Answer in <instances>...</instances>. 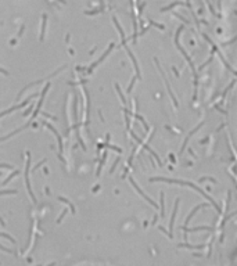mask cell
Returning <instances> with one entry per match:
<instances>
[{
	"label": "cell",
	"mask_w": 237,
	"mask_h": 266,
	"mask_svg": "<svg viewBox=\"0 0 237 266\" xmlns=\"http://www.w3.org/2000/svg\"><path fill=\"white\" fill-rule=\"evenodd\" d=\"M28 158H26V168H25V183H26V190L29 193V196L32 197V201L36 202V198L33 196V193H32V189H31V183H29V161H31V157H29V153H28Z\"/></svg>",
	"instance_id": "obj_1"
},
{
	"label": "cell",
	"mask_w": 237,
	"mask_h": 266,
	"mask_svg": "<svg viewBox=\"0 0 237 266\" xmlns=\"http://www.w3.org/2000/svg\"><path fill=\"white\" fill-rule=\"evenodd\" d=\"M36 96H37V93H36V94H31V96L28 97V99H26L25 101H22L21 104H18V106H16V107H11V108H8L7 111L0 112V118H1V117H4V115H7V114H10V112H13V111H16V110H20V108H24V107H25L26 104H28V103H29V101H31L32 99H33V97H36Z\"/></svg>",
	"instance_id": "obj_2"
},
{
	"label": "cell",
	"mask_w": 237,
	"mask_h": 266,
	"mask_svg": "<svg viewBox=\"0 0 237 266\" xmlns=\"http://www.w3.org/2000/svg\"><path fill=\"white\" fill-rule=\"evenodd\" d=\"M43 125H44V126H47V128L50 129V130H51L53 133H54V136L57 137V140H58V147H60V155H58V158H60L61 161H64V160H63V157H61V154H63V139H61V136H60V133H58L57 130H56V129L53 128V126L50 125V123H47V122H43Z\"/></svg>",
	"instance_id": "obj_3"
},
{
	"label": "cell",
	"mask_w": 237,
	"mask_h": 266,
	"mask_svg": "<svg viewBox=\"0 0 237 266\" xmlns=\"http://www.w3.org/2000/svg\"><path fill=\"white\" fill-rule=\"evenodd\" d=\"M155 61V64H157V67H158V69H159V72L162 74V76H164V80H165V86L168 87V93L171 94V97H172V101H174V104H175V107H178V100H176V96L174 94V91H172V89H171V86H169V82H168V79H166V76L164 75V72H162V69L159 68V64H158V60L155 58L154 60Z\"/></svg>",
	"instance_id": "obj_4"
},
{
	"label": "cell",
	"mask_w": 237,
	"mask_h": 266,
	"mask_svg": "<svg viewBox=\"0 0 237 266\" xmlns=\"http://www.w3.org/2000/svg\"><path fill=\"white\" fill-rule=\"evenodd\" d=\"M129 180H130L132 186L135 187V190H136V191L139 193V194H140V196H142V197L144 198V200H146V201H147V202H150V204H151V205H153L154 208H157V204H155V202H154L153 200H151V198L148 197V196H146V194H144V193L142 191V189H140V187H139V186H137V184H136V183H135V180H133V179H132V177H129Z\"/></svg>",
	"instance_id": "obj_5"
},
{
	"label": "cell",
	"mask_w": 237,
	"mask_h": 266,
	"mask_svg": "<svg viewBox=\"0 0 237 266\" xmlns=\"http://www.w3.org/2000/svg\"><path fill=\"white\" fill-rule=\"evenodd\" d=\"M49 89H50V83H46V85H44V87H43L42 97H40V100H39V103H37V106H36V108H35V111H33V115H32V118H36V115L39 114V110H40V107H42V104H43V100H44V94L47 93Z\"/></svg>",
	"instance_id": "obj_6"
},
{
	"label": "cell",
	"mask_w": 237,
	"mask_h": 266,
	"mask_svg": "<svg viewBox=\"0 0 237 266\" xmlns=\"http://www.w3.org/2000/svg\"><path fill=\"white\" fill-rule=\"evenodd\" d=\"M112 47H114V43H110V46H108V49H107V51H105V53L103 54V56H101L100 58H99V60H97V61H96L95 64H92V65H90V68L87 69V71H89V72H92V71H93V69H95L96 67H97V65L100 64L101 61H103V60H104L105 57H107V56H108V54L111 53V50H112Z\"/></svg>",
	"instance_id": "obj_7"
},
{
	"label": "cell",
	"mask_w": 237,
	"mask_h": 266,
	"mask_svg": "<svg viewBox=\"0 0 237 266\" xmlns=\"http://www.w3.org/2000/svg\"><path fill=\"white\" fill-rule=\"evenodd\" d=\"M202 125H204V122H201L200 125H197V126H195V128H194V129H193V130H191V132L189 133V136H187V137H186V140H184L183 146H182V148H180V151H179V154H180V155H182V153H183V151H184V148H186V146H187V143H189L190 137H191V136H193V134H194V133L197 132V130H198V129H200L201 126H202Z\"/></svg>",
	"instance_id": "obj_8"
},
{
	"label": "cell",
	"mask_w": 237,
	"mask_h": 266,
	"mask_svg": "<svg viewBox=\"0 0 237 266\" xmlns=\"http://www.w3.org/2000/svg\"><path fill=\"white\" fill-rule=\"evenodd\" d=\"M178 207H179V198H176L174 212H172V218H171V222H169V233H171V234H172V230H174V223H175V218H176V211H178ZM172 236H174V234H172Z\"/></svg>",
	"instance_id": "obj_9"
},
{
	"label": "cell",
	"mask_w": 237,
	"mask_h": 266,
	"mask_svg": "<svg viewBox=\"0 0 237 266\" xmlns=\"http://www.w3.org/2000/svg\"><path fill=\"white\" fill-rule=\"evenodd\" d=\"M123 47L126 49V51H128V54H129V57H130V60H132V63H133V65H135V69H136V74H137V79H140V68H139V64H137V61H136V58H135V56H133V53H132L130 50L126 47V44L123 46Z\"/></svg>",
	"instance_id": "obj_10"
},
{
	"label": "cell",
	"mask_w": 237,
	"mask_h": 266,
	"mask_svg": "<svg viewBox=\"0 0 237 266\" xmlns=\"http://www.w3.org/2000/svg\"><path fill=\"white\" fill-rule=\"evenodd\" d=\"M178 247H179V248H190V250H201V248H204V247H205V244L190 245V244H187V243H180Z\"/></svg>",
	"instance_id": "obj_11"
},
{
	"label": "cell",
	"mask_w": 237,
	"mask_h": 266,
	"mask_svg": "<svg viewBox=\"0 0 237 266\" xmlns=\"http://www.w3.org/2000/svg\"><path fill=\"white\" fill-rule=\"evenodd\" d=\"M112 21H114V24H115V27L118 28V31H119V36H121V40H122V46H125V44H126V40H125V33H123V31H122L121 25L118 24V21H116L115 17L112 18Z\"/></svg>",
	"instance_id": "obj_12"
},
{
	"label": "cell",
	"mask_w": 237,
	"mask_h": 266,
	"mask_svg": "<svg viewBox=\"0 0 237 266\" xmlns=\"http://www.w3.org/2000/svg\"><path fill=\"white\" fill-rule=\"evenodd\" d=\"M202 207H205V204H201V205H197V207H195V208H193V209H191V212L189 213V216H187V218H186V222H184V224H189L190 219L193 218V216H194V215H195V212H197V211H198V209H200V208H202Z\"/></svg>",
	"instance_id": "obj_13"
},
{
	"label": "cell",
	"mask_w": 237,
	"mask_h": 266,
	"mask_svg": "<svg viewBox=\"0 0 237 266\" xmlns=\"http://www.w3.org/2000/svg\"><path fill=\"white\" fill-rule=\"evenodd\" d=\"M142 144H143V143H142ZM143 148H146V150H147V151H148V153H150V154H151V155H153V157H154V158H155V160H157L158 165H159V166H164V165H162V161L159 160V157H158V155L155 154V153H154L153 150H151V148H150V147H148L147 144H143Z\"/></svg>",
	"instance_id": "obj_14"
},
{
	"label": "cell",
	"mask_w": 237,
	"mask_h": 266,
	"mask_svg": "<svg viewBox=\"0 0 237 266\" xmlns=\"http://www.w3.org/2000/svg\"><path fill=\"white\" fill-rule=\"evenodd\" d=\"M183 230L184 232H200V230H212V227H209V226H200V227H193V229H189L187 226H183Z\"/></svg>",
	"instance_id": "obj_15"
},
{
	"label": "cell",
	"mask_w": 237,
	"mask_h": 266,
	"mask_svg": "<svg viewBox=\"0 0 237 266\" xmlns=\"http://www.w3.org/2000/svg\"><path fill=\"white\" fill-rule=\"evenodd\" d=\"M104 157L101 158V161H100V164H99V168H97V172H96V176L99 177L100 176V172H101V168H103V165H104V162H105V160H107V153H104Z\"/></svg>",
	"instance_id": "obj_16"
},
{
	"label": "cell",
	"mask_w": 237,
	"mask_h": 266,
	"mask_svg": "<svg viewBox=\"0 0 237 266\" xmlns=\"http://www.w3.org/2000/svg\"><path fill=\"white\" fill-rule=\"evenodd\" d=\"M18 173H20V170H17V169H13V170H11V173L8 175V177H7V179H6V180L3 182V186H4V184H7V183H8V182H10L16 175H18Z\"/></svg>",
	"instance_id": "obj_17"
},
{
	"label": "cell",
	"mask_w": 237,
	"mask_h": 266,
	"mask_svg": "<svg viewBox=\"0 0 237 266\" xmlns=\"http://www.w3.org/2000/svg\"><path fill=\"white\" fill-rule=\"evenodd\" d=\"M58 200H60L61 202H65V204H67V205H68V207L71 208V212L75 213V207L72 205V204H71V201H68V200H67L65 197H58Z\"/></svg>",
	"instance_id": "obj_18"
},
{
	"label": "cell",
	"mask_w": 237,
	"mask_h": 266,
	"mask_svg": "<svg viewBox=\"0 0 237 266\" xmlns=\"http://www.w3.org/2000/svg\"><path fill=\"white\" fill-rule=\"evenodd\" d=\"M46 20H47V17L43 15V24H42V31H40V40L44 39V31H46Z\"/></svg>",
	"instance_id": "obj_19"
},
{
	"label": "cell",
	"mask_w": 237,
	"mask_h": 266,
	"mask_svg": "<svg viewBox=\"0 0 237 266\" xmlns=\"http://www.w3.org/2000/svg\"><path fill=\"white\" fill-rule=\"evenodd\" d=\"M135 118H136V119H139V121H140V122L143 123V126H144V129H146V130H150V128H148V125L147 123H146V121H144V118L142 117V115H137V114H135Z\"/></svg>",
	"instance_id": "obj_20"
},
{
	"label": "cell",
	"mask_w": 237,
	"mask_h": 266,
	"mask_svg": "<svg viewBox=\"0 0 237 266\" xmlns=\"http://www.w3.org/2000/svg\"><path fill=\"white\" fill-rule=\"evenodd\" d=\"M115 89H116V91H118L119 97H121L122 104H123V106H126V100H125V97H123V94H122V91H121V89H119V85H118V83H115Z\"/></svg>",
	"instance_id": "obj_21"
},
{
	"label": "cell",
	"mask_w": 237,
	"mask_h": 266,
	"mask_svg": "<svg viewBox=\"0 0 237 266\" xmlns=\"http://www.w3.org/2000/svg\"><path fill=\"white\" fill-rule=\"evenodd\" d=\"M159 197H161V218H164V215H165V207H164V193L162 191L159 194Z\"/></svg>",
	"instance_id": "obj_22"
},
{
	"label": "cell",
	"mask_w": 237,
	"mask_h": 266,
	"mask_svg": "<svg viewBox=\"0 0 237 266\" xmlns=\"http://www.w3.org/2000/svg\"><path fill=\"white\" fill-rule=\"evenodd\" d=\"M67 212H68V208H64V209H63V213H61V215L58 216V219H57V223H61V220H63V218L65 216V215H67Z\"/></svg>",
	"instance_id": "obj_23"
},
{
	"label": "cell",
	"mask_w": 237,
	"mask_h": 266,
	"mask_svg": "<svg viewBox=\"0 0 237 266\" xmlns=\"http://www.w3.org/2000/svg\"><path fill=\"white\" fill-rule=\"evenodd\" d=\"M0 237H6L7 240H10V241L13 243V244H16V240L13 239V237H11L10 234H7V233H0Z\"/></svg>",
	"instance_id": "obj_24"
},
{
	"label": "cell",
	"mask_w": 237,
	"mask_h": 266,
	"mask_svg": "<svg viewBox=\"0 0 237 266\" xmlns=\"http://www.w3.org/2000/svg\"><path fill=\"white\" fill-rule=\"evenodd\" d=\"M4 194H17V190H1L0 196H4Z\"/></svg>",
	"instance_id": "obj_25"
},
{
	"label": "cell",
	"mask_w": 237,
	"mask_h": 266,
	"mask_svg": "<svg viewBox=\"0 0 237 266\" xmlns=\"http://www.w3.org/2000/svg\"><path fill=\"white\" fill-rule=\"evenodd\" d=\"M0 250H3V251H4V252H8V254H16V255H17V252H16V251L10 250V248H4V247H3V245H1V244H0Z\"/></svg>",
	"instance_id": "obj_26"
},
{
	"label": "cell",
	"mask_w": 237,
	"mask_h": 266,
	"mask_svg": "<svg viewBox=\"0 0 237 266\" xmlns=\"http://www.w3.org/2000/svg\"><path fill=\"white\" fill-rule=\"evenodd\" d=\"M0 168H4V169H14V166H11V165H8V164H0Z\"/></svg>",
	"instance_id": "obj_27"
},
{
	"label": "cell",
	"mask_w": 237,
	"mask_h": 266,
	"mask_svg": "<svg viewBox=\"0 0 237 266\" xmlns=\"http://www.w3.org/2000/svg\"><path fill=\"white\" fill-rule=\"evenodd\" d=\"M31 111H33V106H31L25 112H24V117H28V115H31Z\"/></svg>",
	"instance_id": "obj_28"
},
{
	"label": "cell",
	"mask_w": 237,
	"mask_h": 266,
	"mask_svg": "<svg viewBox=\"0 0 237 266\" xmlns=\"http://www.w3.org/2000/svg\"><path fill=\"white\" fill-rule=\"evenodd\" d=\"M118 162H119V158H118V160H116L115 162H114V164H112V168H111V169H110V173H112V172H114V170H115L116 165H118Z\"/></svg>",
	"instance_id": "obj_29"
},
{
	"label": "cell",
	"mask_w": 237,
	"mask_h": 266,
	"mask_svg": "<svg viewBox=\"0 0 237 266\" xmlns=\"http://www.w3.org/2000/svg\"><path fill=\"white\" fill-rule=\"evenodd\" d=\"M0 72L3 75H8V71H6V69H3V68H0Z\"/></svg>",
	"instance_id": "obj_30"
},
{
	"label": "cell",
	"mask_w": 237,
	"mask_h": 266,
	"mask_svg": "<svg viewBox=\"0 0 237 266\" xmlns=\"http://www.w3.org/2000/svg\"><path fill=\"white\" fill-rule=\"evenodd\" d=\"M0 175H1V172H0Z\"/></svg>",
	"instance_id": "obj_31"
}]
</instances>
